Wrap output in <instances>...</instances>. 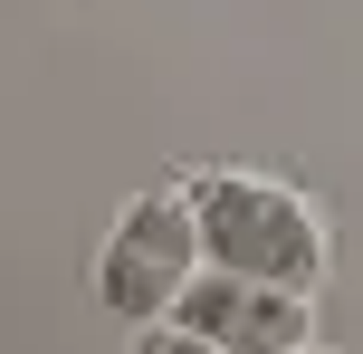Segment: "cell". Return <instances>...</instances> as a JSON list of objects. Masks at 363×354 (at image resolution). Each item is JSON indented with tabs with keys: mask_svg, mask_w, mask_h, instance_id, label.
Returning a JSON list of instances; mask_svg holds the SVG:
<instances>
[{
	"mask_svg": "<svg viewBox=\"0 0 363 354\" xmlns=\"http://www.w3.org/2000/svg\"><path fill=\"white\" fill-rule=\"evenodd\" d=\"M182 192H191V211H201V249H211V268L277 278V287H306V297L325 287L335 240H325V211H315L296 182L211 163V172H182Z\"/></svg>",
	"mask_w": 363,
	"mask_h": 354,
	"instance_id": "1",
	"label": "cell"
},
{
	"mask_svg": "<svg viewBox=\"0 0 363 354\" xmlns=\"http://www.w3.org/2000/svg\"><path fill=\"white\" fill-rule=\"evenodd\" d=\"M211 268V249H201V211L182 182H153L134 192L125 211H115V230L96 240V306L125 326H163L172 297Z\"/></svg>",
	"mask_w": 363,
	"mask_h": 354,
	"instance_id": "2",
	"label": "cell"
},
{
	"mask_svg": "<svg viewBox=\"0 0 363 354\" xmlns=\"http://www.w3.org/2000/svg\"><path fill=\"white\" fill-rule=\"evenodd\" d=\"M144 345H201V354H306L315 345V297L277 278H239V268H201L172 297L163 326H144Z\"/></svg>",
	"mask_w": 363,
	"mask_h": 354,
	"instance_id": "3",
	"label": "cell"
}]
</instances>
